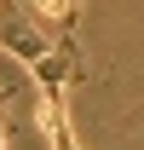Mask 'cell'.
I'll list each match as a JSON object with an SVG mask.
<instances>
[{"label":"cell","mask_w":144,"mask_h":150,"mask_svg":"<svg viewBox=\"0 0 144 150\" xmlns=\"http://www.w3.org/2000/svg\"><path fill=\"white\" fill-rule=\"evenodd\" d=\"M29 75H35V87H40V93H64L75 75H81V46H75L69 35H58L52 46L29 64Z\"/></svg>","instance_id":"cell-1"},{"label":"cell","mask_w":144,"mask_h":150,"mask_svg":"<svg viewBox=\"0 0 144 150\" xmlns=\"http://www.w3.org/2000/svg\"><path fill=\"white\" fill-rule=\"evenodd\" d=\"M29 6V18L46 23L52 35H75V23H81V0H23Z\"/></svg>","instance_id":"cell-2"},{"label":"cell","mask_w":144,"mask_h":150,"mask_svg":"<svg viewBox=\"0 0 144 150\" xmlns=\"http://www.w3.org/2000/svg\"><path fill=\"white\" fill-rule=\"evenodd\" d=\"M40 121H46L52 150H81L75 144V127H69V110H64V93H40Z\"/></svg>","instance_id":"cell-3"}]
</instances>
